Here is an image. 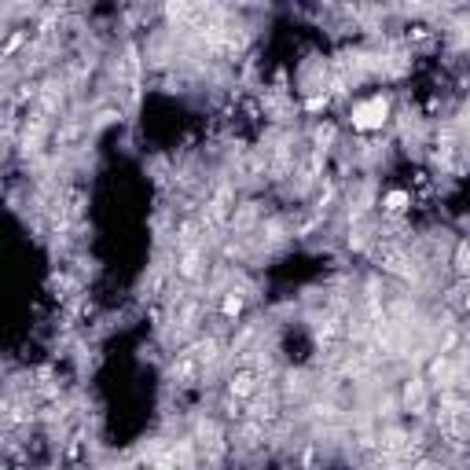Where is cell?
<instances>
[{"mask_svg": "<svg viewBox=\"0 0 470 470\" xmlns=\"http://www.w3.org/2000/svg\"><path fill=\"white\" fill-rule=\"evenodd\" d=\"M408 206H412V195H408V191H390V195L382 199V210L393 213V217H397V213H404Z\"/></svg>", "mask_w": 470, "mask_h": 470, "instance_id": "3", "label": "cell"}, {"mask_svg": "<svg viewBox=\"0 0 470 470\" xmlns=\"http://www.w3.org/2000/svg\"><path fill=\"white\" fill-rule=\"evenodd\" d=\"M386 118H390V103L382 100V96H371V100L352 103V111H349V122H352V129H357V133L382 129V125H386Z\"/></svg>", "mask_w": 470, "mask_h": 470, "instance_id": "1", "label": "cell"}, {"mask_svg": "<svg viewBox=\"0 0 470 470\" xmlns=\"http://www.w3.org/2000/svg\"><path fill=\"white\" fill-rule=\"evenodd\" d=\"M243 309H247V294H243V291H224V298H221V316L235 320Z\"/></svg>", "mask_w": 470, "mask_h": 470, "instance_id": "2", "label": "cell"}]
</instances>
